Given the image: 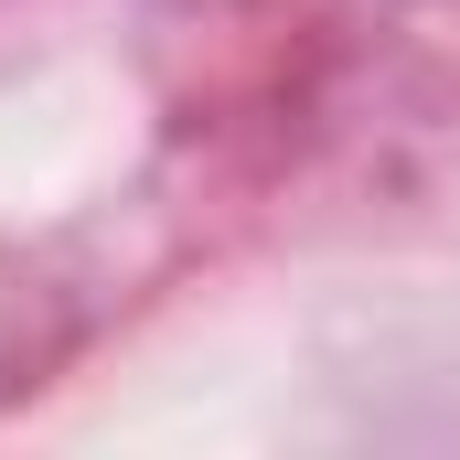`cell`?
I'll return each instance as SVG.
<instances>
[]
</instances>
